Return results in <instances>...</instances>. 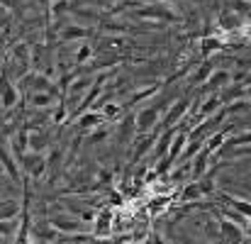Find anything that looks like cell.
Masks as SVG:
<instances>
[{"instance_id": "6da1fadb", "label": "cell", "mask_w": 251, "mask_h": 244, "mask_svg": "<svg viewBox=\"0 0 251 244\" xmlns=\"http://www.w3.org/2000/svg\"><path fill=\"white\" fill-rule=\"evenodd\" d=\"M137 17H144V20H154L156 25H164V22H176L178 20V15L164 5V2H151V5H147V7H139L137 10Z\"/></svg>"}, {"instance_id": "7a4b0ae2", "label": "cell", "mask_w": 251, "mask_h": 244, "mask_svg": "<svg viewBox=\"0 0 251 244\" xmlns=\"http://www.w3.org/2000/svg\"><path fill=\"white\" fill-rule=\"evenodd\" d=\"M49 222H51L59 232H64V235H76V232L83 230V220L76 217L74 213H51V215H49Z\"/></svg>"}, {"instance_id": "3957f363", "label": "cell", "mask_w": 251, "mask_h": 244, "mask_svg": "<svg viewBox=\"0 0 251 244\" xmlns=\"http://www.w3.org/2000/svg\"><path fill=\"white\" fill-rule=\"evenodd\" d=\"M20 166L25 168V173L27 176H32V178H39V176H44V171H47V157L42 154V152H27L22 159H20Z\"/></svg>"}, {"instance_id": "277c9868", "label": "cell", "mask_w": 251, "mask_h": 244, "mask_svg": "<svg viewBox=\"0 0 251 244\" xmlns=\"http://www.w3.org/2000/svg\"><path fill=\"white\" fill-rule=\"evenodd\" d=\"M220 237L227 244H242L247 232H244V225H239L229 217H220Z\"/></svg>"}, {"instance_id": "5b68a950", "label": "cell", "mask_w": 251, "mask_h": 244, "mask_svg": "<svg viewBox=\"0 0 251 244\" xmlns=\"http://www.w3.org/2000/svg\"><path fill=\"white\" fill-rule=\"evenodd\" d=\"M159 120H161V110H159V105L142 108V110L137 112V132H142V135L151 132V130L156 127Z\"/></svg>"}, {"instance_id": "8992f818", "label": "cell", "mask_w": 251, "mask_h": 244, "mask_svg": "<svg viewBox=\"0 0 251 244\" xmlns=\"http://www.w3.org/2000/svg\"><path fill=\"white\" fill-rule=\"evenodd\" d=\"M188 110H190V100H188V98H180V100L171 103L168 112L164 115V120H161V130L178 127V120H180V117H185V112H188Z\"/></svg>"}, {"instance_id": "52a82bcc", "label": "cell", "mask_w": 251, "mask_h": 244, "mask_svg": "<svg viewBox=\"0 0 251 244\" xmlns=\"http://www.w3.org/2000/svg\"><path fill=\"white\" fill-rule=\"evenodd\" d=\"M22 83L32 90V93H51V95H56V88L51 85V81L44 76V74H27Z\"/></svg>"}, {"instance_id": "ba28073f", "label": "cell", "mask_w": 251, "mask_h": 244, "mask_svg": "<svg viewBox=\"0 0 251 244\" xmlns=\"http://www.w3.org/2000/svg\"><path fill=\"white\" fill-rule=\"evenodd\" d=\"M49 147V137L42 130H29V152H42Z\"/></svg>"}, {"instance_id": "9c48e42d", "label": "cell", "mask_w": 251, "mask_h": 244, "mask_svg": "<svg viewBox=\"0 0 251 244\" xmlns=\"http://www.w3.org/2000/svg\"><path fill=\"white\" fill-rule=\"evenodd\" d=\"M83 37H88V29L81 27V25H64V29H61L64 44H69V42H74V39H83Z\"/></svg>"}, {"instance_id": "30bf717a", "label": "cell", "mask_w": 251, "mask_h": 244, "mask_svg": "<svg viewBox=\"0 0 251 244\" xmlns=\"http://www.w3.org/2000/svg\"><path fill=\"white\" fill-rule=\"evenodd\" d=\"M220 25H222V29H234V27L242 25V17H239V12H234L232 7H225V10L220 12Z\"/></svg>"}, {"instance_id": "8fae6325", "label": "cell", "mask_w": 251, "mask_h": 244, "mask_svg": "<svg viewBox=\"0 0 251 244\" xmlns=\"http://www.w3.org/2000/svg\"><path fill=\"white\" fill-rule=\"evenodd\" d=\"M20 100V93H17V88L12 85V83L2 81V108L5 110H10V108H15V103Z\"/></svg>"}, {"instance_id": "7c38bea8", "label": "cell", "mask_w": 251, "mask_h": 244, "mask_svg": "<svg viewBox=\"0 0 251 244\" xmlns=\"http://www.w3.org/2000/svg\"><path fill=\"white\" fill-rule=\"evenodd\" d=\"M229 83H232V74L222 69V71H212V76L207 79V88H212V90L215 88H227Z\"/></svg>"}, {"instance_id": "4fadbf2b", "label": "cell", "mask_w": 251, "mask_h": 244, "mask_svg": "<svg viewBox=\"0 0 251 244\" xmlns=\"http://www.w3.org/2000/svg\"><path fill=\"white\" fill-rule=\"evenodd\" d=\"M222 108V98H220V93H212L207 100H205V105L200 108V112H198V117H210L215 110H220Z\"/></svg>"}, {"instance_id": "5bb4252c", "label": "cell", "mask_w": 251, "mask_h": 244, "mask_svg": "<svg viewBox=\"0 0 251 244\" xmlns=\"http://www.w3.org/2000/svg\"><path fill=\"white\" fill-rule=\"evenodd\" d=\"M207 159H210V152H207V149H202V152H198V154H195V159H193V178H195V181L205 173V168H207Z\"/></svg>"}, {"instance_id": "9a60e30c", "label": "cell", "mask_w": 251, "mask_h": 244, "mask_svg": "<svg viewBox=\"0 0 251 244\" xmlns=\"http://www.w3.org/2000/svg\"><path fill=\"white\" fill-rule=\"evenodd\" d=\"M205 195V190H202V186H200V181H190L185 188H183V200H200Z\"/></svg>"}, {"instance_id": "2e32d148", "label": "cell", "mask_w": 251, "mask_h": 244, "mask_svg": "<svg viewBox=\"0 0 251 244\" xmlns=\"http://www.w3.org/2000/svg\"><path fill=\"white\" fill-rule=\"evenodd\" d=\"M17 213H20V203L12 200V198H5V200H2V210H0L2 220H12Z\"/></svg>"}, {"instance_id": "e0dca14e", "label": "cell", "mask_w": 251, "mask_h": 244, "mask_svg": "<svg viewBox=\"0 0 251 244\" xmlns=\"http://www.w3.org/2000/svg\"><path fill=\"white\" fill-rule=\"evenodd\" d=\"M110 220H112L110 210L100 213V215L95 217V235H107V232H110Z\"/></svg>"}, {"instance_id": "ac0fdd59", "label": "cell", "mask_w": 251, "mask_h": 244, "mask_svg": "<svg viewBox=\"0 0 251 244\" xmlns=\"http://www.w3.org/2000/svg\"><path fill=\"white\" fill-rule=\"evenodd\" d=\"M212 64H202V69H198L195 74H193V79H190V83H207V79L212 76Z\"/></svg>"}, {"instance_id": "d6986e66", "label": "cell", "mask_w": 251, "mask_h": 244, "mask_svg": "<svg viewBox=\"0 0 251 244\" xmlns=\"http://www.w3.org/2000/svg\"><path fill=\"white\" fill-rule=\"evenodd\" d=\"M51 93H32L29 95V103L34 105V108H47V105H51Z\"/></svg>"}, {"instance_id": "ffe728a7", "label": "cell", "mask_w": 251, "mask_h": 244, "mask_svg": "<svg viewBox=\"0 0 251 244\" xmlns=\"http://www.w3.org/2000/svg\"><path fill=\"white\" fill-rule=\"evenodd\" d=\"M2 168H7V176L10 178H17V166H15L12 157H10V149L5 152V147H2Z\"/></svg>"}, {"instance_id": "44dd1931", "label": "cell", "mask_w": 251, "mask_h": 244, "mask_svg": "<svg viewBox=\"0 0 251 244\" xmlns=\"http://www.w3.org/2000/svg\"><path fill=\"white\" fill-rule=\"evenodd\" d=\"M102 139H107V130L100 125V127H95L93 132H90V137H88V142L90 144H95V142H102Z\"/></svg>"}, {"instance_id": "7402d4cb", "label": "cell", "mask_w": 251, "mask_h": 244, "mask_svg": "<svg viewBox=\"0 0 251 244\" xmlns=\"http://www.w3.org/2000/svg\"><path fill=\"white\" fill-rule=\"evenodd\" d=\"M229 144H234V147H247V144H251V130L249 132L237 135V137H232V139H229Z\"/></svg>"}, {"instance_id": "603a6c76", "label": "cell", "mask_w": 251, "mask_h": 244, "mask_svg": "<svg viewBox=\"0 0 251 244\" xmlns=\"http://www.w3.org/2000/svg\"><path fill=\"white\" fill-rule=\"evenodd\" d=\"M93 56V47H88V44H83L78 52H76V64H85L88 59Z\"/></svg>"}, {"instance_id": "cb8c5ba5", "label": "cell", "mask_w": 251, "mask_h": 244, "mask_svg": "<svg viewBox=\"0 0 251 244\" xmlns=\"http://www.w3.org/2000/svg\"><path fill=\"white\" fill-rule=\"evenodd\" d=\"M215 49H220V42H217V39H205V42H202V54H210V52H215Z\"/></svg>"}, {"instance_id": "d4e9b609", "label": "cell", "mask_w": 251, "mask_h": 244, "mask_svg": "<svg viewBox=\"0 0 251 244\" xmlns=\"http://www.w3.org/2000/svg\"><path fill=\"white\" fill-rule=\"evenodd\" d=\"M244 232H247V237H251V220H247V225H244Z\"/></svg>"}, {"instance_id": "484cf974", "label": "cell", "mask_w": 251, "mask_h": 244, "mask_svg": "<svg viewBox=\"0 0 251 244\" xmlns=\"http://www.w3.org/2000/svg\"><path fill=\"white\" fill-rule=\"evenodd\" d=\"M247 2H251V0H247Z\"/></svg>"}]
</instances>
